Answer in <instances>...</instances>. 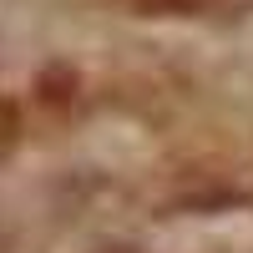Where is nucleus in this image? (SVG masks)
<instances>
[{"label":"nucleus","mask_w":253,"mask_h":253,"mask_svg":"<svg viewBox=\"0 0 253 253\" xmlns=\"http://www.w3.org/2000/svg\"><path fill=\"white\" fill-rule=\"evenodd\" d=\"M117 253H126V248H117Z\"/></svg>","instance_id":"obj_1"}]
</instances>
